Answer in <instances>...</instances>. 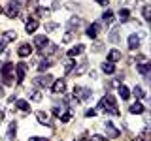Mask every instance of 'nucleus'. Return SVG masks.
<instances>
[{"label": "nucleus", "mask_w": 151, "mask_h": 141, "mask_svg": "<svg viewBox=\"0 0 151 141\" xmlns=\"http://www.w3.org/2000/svg\"><path fill=\"white\" fill-rule=\"evenodd\" d=\"M32 83H34L36 87L49 88V87H51V83H53V75H51V73H45V75H36V77L32 79Z\"/></svg>", "instance_id": "f257e3e1"}, {"label": "nucleus", "mask_w": 151, "mask_h": 141, "mask_svg": "<svg viewBox=\"0 0 151 141\" xmlns=\"http://www.w3.org/2000/svg\"><path fill=\"white\" fill-rule=\"evenodd\" d=\"M13 70H15V64L13 62H6L0 68V75H2V79H4L6 85H12V72Z\"/></svg>", "instance_id": "f03ea898"}, {"label": "nucleus", "mask_w": 151, "mask_h": 141, "mask_svg": "<svg viewBox=\"0 0 151 141\" xmlns=\"http://www.w3.org/2000/svg\"><path fill=\"white\" fill-rule=\"evenodd\" d=\"M51 92L53 94H64L66 92V83L64 79H53V83H51Z\"/></svg>", "instance_id": "7ed1b4c3"}, {"label": "nucleus", "mask_w": 151, "mask_h": 141, "mask_svg": "<svg viewBox=\"0 0 151 141\" xmlns=\"http://www.w3.org/2000/svg\"><path fill=\"white\" fill-rule=\"evenodd\" d=\"M104 107H115L117 109V100L111 96V94H106V96L98 102V109H104Z\"/></svg>", "instance_id": "20e7f679"}, {"label": "nucleus", "mask_w": 151, "mask_h": 141, "mask_svg": "<svg viewBox=\"0 0 151 141\" xmlns=\"http://www.w3.org/2000/svg\"><path fill=\"white\" fill-rule=\"evenodd\" d=\"M104 128H106V135H108V137H111V139H115V137H119V135H121V130L115 128L110 120L104 122Z\"/></svg>", "instance_id": "39448f33"}, {"label": "nucleus", "mask_w": 151, "mask_h": 141, "mask_svg": "<svg viewBox=\"0 0 151 141\" xmlns=\"http://www.w3.org/2000/svg\"><path fill=\"white\" fill-rule=\"evenodd\" d=\"M81 25H83L81 17H79V15H72V17L68 19V23H66V28H68V30H72V32H76Z\"/></svg>", "instance_id": "423d86ee"}, {"label": "nucleus", "mask_w": 151, "mask_h": 141, "mask_svg": "<svg viewBox=\"0 0 151 141\" xmlns=\"http://www.w3.org/2000/svg\"><path fill=\"white\" fill-rule=\"evenodd\" d=\"M27 70H28V66H27L25 62H19V64L15 66V73H17V85H21L23 81H25Z\"/></svg>", "instance_id": "0eeeda50"}, {"label": "nucleus", "mask_w": 151, "mask_h": 141, "mask_svg": "<svg viewBox=\"0 0 151 141\" xmlns=\"http://www.w3.org/2000/svg\"><path fill=\"white\" fill-rule=\"evenodd\" d=\"M17 55L21 56V58H27V56L32 55V45L30 43H21L17 47Z\"/></svg>", "instance_id": "6e6552de"}, {"label": "nucleus", "mask_w": 151, "mask_h": 141, "mask_svg": "<svg viewBox=\"0 0 151 141\" xmlns=\"http://www.w3.org/2000/svg\"><path fill=\"white\" fill-rule=\"evenodd\" d=\"M57 51H59V45H57V43H51V41H49L47 45H44V47L40 49V53L44 55V56H51V55H55Z\"/></svg>", "instance_id": "1a4fd4ad"}, {"label": "nucleus", "mask_w": 151, "mask_h": 141, "mask_svg": "<svg viewBox=\"0 0 151 141\" xmlns=\"http://www.w3.org/2000/svg\"><path fill=\"white\" fill-rule=\"evenodd\" d=\"M98 30H100V23H93V25L87 26V30H85V36L91 38V40H94V38L98 36Z\"/></svg>", "instance_id": "9d476101"}, {"label": "nucleus", "mask_w": 151, "mask_h": 141, "mask_svg": "<svg viewBox=\"0 0 151 141\" xmlns=\"http://www.w3.org/2000/svg\"><path fill=\"white\" fill-rule=\"evenodd\" d=\"M123 58V55H121V51L119 49H110L108 51V56H106V60H110V62H119V60Z\"/></svg>", "instance_id": "9b49d317"}, {"label": "nucleus", "mask_w": 151, "mask_h": 141, "mask_svg": "<svg viewBox=\"0 0 151 141\" xmlns=\"http://www.w3.org/2000/svg\"><path fill=\"white\" fill-rule=\"evenodd\" d=\"M87 68H89V62H87V60H81V64H79V66H74V70L70 73H72L74 77H78V75H83Z\"/></svg>", "instance_id": "f8f14e48"}, {"label": "nucleus", "mask_w": 151, "mask_h": 141, "mask_svg": "<svg viewBox=\"0 0 151 141\" xmlns=\"http://www.w3.org/2000/svg\"><path fill=\"white\" fill-rule=\"evenodd\" d=\"M127 43H129V49L130 51H136L140 47V36L138 34H130L129 40H127Z\"/></svg>", "instance_id": "ddd939ff"}, {"label": "nucleus", "mask_w": 151, "mask_h": 141, "mask_svg": "<svg viewBox=\"0 0 151 141\" xmlns=\"http://www.w3.org/2000/svg\"><path fill=\"white\" fill-rule=\"evenodd\" d=\"M108 40L111 41V43H119L121 40V26H115L110 30V36H108Z\"/></svg>", "instance_id": "4468645a"}, {"label": "nucleus", "mask_w": 151, "mask_h": 141, "mask_svg": "<svg viewBox=\"0 0 151 141\" xmlns=\"http://www.w3.org/2000/svg\"><path fill=\"white\" fill-rule=\"evenodd\" d=\"M36 30H38V21H36V19H27L25 32H27V34H34Z\"/></svg>", "instance_id": "2eb2a0df"}, {"label": "nucleus", "mask_w": 151, "mask_h": 141, "mask_svg": "<svg viewBox=\"0 0 151 141\" xmlns=\"http://www.w3.org/2000/svg\"><path fill=\"white\" fill-rule=\"evenodd\" d=\"M47 43H49V40H47L45 34H38V36H34V41H32V45H36L38 49H42V47L47 45Z\"/></svg>", "instance_id": "dca6fc26"}, {"label": "nucleus", "mask_w": 151, "mask_h": 141, "mask_svg": "<svg viewBox=\"0 0 151 141\" xmlns=\"http://www.w3.org/2000/svg\"><path fill=\"white\" fill-rule=\"evenodd\" d=\"M81 53H85V45H83V43H78L76 47H72V49L68 51V58H74V56H79Z\"/></svg>", "instance_id": "f3484780"}, {"label": "nucleus", "mask_w": 151, "mask_h": 141, "mask_svg": "<svg viewBox=\"0 0 151 141\" xmlns=\"http://www.w3.org/2000/svg\"><path fill=\"white\" fill-rule=\"evenodd\" d=\"M136 70H138V72L144 75L145 79H149V72H151V64H149V62H145V64H142V62L136 64Z\"/></svg>", "instance_id": "a211bd4d"}, {"label": "nucleus", "mask_w": 151, "mask_h": 141, "mask_svg": "<svg viewBox=\"0 0 151 141\" xmlns=\"http://www.w3.org/2000/svg\"><path fill=\"white\" fill-rule=\"evenodd\" d=\"M100 68H102V72L106 73V75H113V73H115V64H113V62H110V60L102 62V66H100Z\"/></svg>", "instance_id": "6ab92c4d"}, {"label": "nucleus", "mask_w": 151, "mask_h": 141, "mask_svg": "<svg viewBox=\"0 0 151 141\" xmlns=\"http://www.w3.org/2000/svg\"><path fill=\"white\" fill-rule=\"evenodd\" d=\"M129 111L132 113V115H140V113L145 111V107H144V103H142V102H134V103L129 107Z\"/></svg>", "instance_id": "aec40b11"}, {"label": "nucleus", "mask_w": 151, "mask_h": 141, "mask_svg": "<svg viewBox=\"0 0 151 141\" xmlns=\"http://www.w3.org/2000/svg\"><path fill=\"white\" fill-rule=\"evenodd\" d=\"M15 134H17V120H12V122H9V126H8L6 137L8 139H15Z\"/></svg>", "instance_id": "412c9836"}, {"label": "nucleus", "mask_w": 151, "mask_h": 141, "mask_svg": "<svg viewBox=\"0 0 151 141\" xmlns=\"http://www.w3.org/2000/svg\"><path fill=\"white\" fill-rule=\"evenodd\" d=\"M27 96H28V100H32V102H40L42 100V92L38 90V88H30V90H27Z\"/></svg>", "instance_id": "4be33fe9"}, {"label": "nucleus", "mask_w": 151, "mask_h": 141, "mask_svg": "<svg viewBox=\"0 0 151 141\" xmlns=\"http://www.w3.org/2000/svg\"><path fill=\"white\" fill-rule=\"evenodd\" d=\"M19 9L21 8H17V6H13V4H8V8H6V15L9 19H15L19 15Z\"/></svg>", "instance_id": "5701e85b"}, {"label": "nucleus", "mask_w": 151, "mask_h": 141, "mask_svg": "<svg viewBox=\"0 0 151 141\" xmlns=\"http://www.w3.org/2000/svg\"><path fill=\"white\" fill-rule=\"evenodd\" d=\"M117 92H119V96H121V100H129L130 98V90L125 87V85H117Z\"/></svg>", "instance_id": "b1692460"}, {"label": "nucleus", "mask_w": 151, "mask_h": 141, "mask_svg": "<svg viewBox=\"0 0 151 141\" xmlns=\"http://www.w3.org/2000/svg\"><path fill=\"white\" fill-rule=\"evenodd\" d=\"M36 117H38V122H40V124L51 126V122H49V115H47L45 111H38V113H36Z\"/></svg>", "instance_id": "393cba45"}, {"label": "nucleus", "mask_w": 151, "mask_h": 141, "mask_svg": "<svg viewBox=\"0 0 151 141\" xmlns=\"http://www.w3.org/2000/svg\"><path fill=\"white\" fill-rule=\"evenodd\" d=\"M15 40H17V32L15 30H6L2 34V41H6V43L8 41H15Z\"/></svg>", "instance_id": "a878e982"}, {"label": "nucleus", "mask_w": 151, "mask_h": 141, "mask_svg": "<svg viewBox=\"0 0 151 141\" xmlns=\"http://www.w3.org/2000/svg\"><path fill=\"white\" fill-rule=\"evenodd\" d=\"M15 107L21 109V111H25V113L30 111V103H28L27 100H15Z\"/></svg>", "instance_id": "bb28decb"}, {"label": "nucleus", "mask_w": 151, "mask_h": 141, "mask_svg": "<svg viewBox=\"0 0 151 141\" xmlns=\"http://www.w3.org/2000/svg\"><path fill=\"white\" fill-rule=\"evenodd\" d=\"M51 64H53V62H51V60H47V56H44V58L40 60V64H38V70L44 73L45 70H49V68H51Z\"/></svg>", "instance_id": "cd10ccee"}, {"label": "nucleus", "mask_w": 151, "mask_h": 141, "mask_svg": "<svg viewBox=\"0 0 151 141\" xmlns=\"http://www.w3.org/2000/svg\"><path fill=\"white\" fill-rule=\"evenodd\" d=\"M132 94H134L136 98H140V100H144V98H147V94H145V90L140 87V85H136L134 88H132Z\"/></svg>", "instance_id": "c85d7f7f"}, {"label": "nucleus", "mask_w": 151, "mask_h": 141, "mask_svg": "<svg viewBox=\"0 0 151 141\" xmlns=\"http://www.w3.org/2000/svg\"><path fill=\"white\" fill-rule=\"evenodd\" d=\"M119 19H121V23H127L130 19V9L129 8H121L119 9Z\"/></svg>", "instance_id": "c756f323"}, {"label": "nucleus", "mask_w": 151, "mask_h": 141, "mask_svg": "<svg viewBox=\"0 0 151 141\" xmlns=\"http://www.w3.org/2000/svg\"><path fill=\"white\" fill-rule=\"evenodd\" d=\"M113 17H115V15H113V11H111V9H104V13H102V21L106 23V25L113 21Z\"/></svg>", "instance_id": "7c9ffc66"}, {"label": "nucleus", "mask_w": 151, "mask_h": 141, "mask_svg": "<svg viewBox=\"0 0 151 141\" xmlns=\"http://www.w3.org/2000/svg\"><path fill=\"white\" fill-rule=\"evenodd\" d=\"M142 15H144L145 21H151V6L149 4H145V6L142 8Z\"/></svg>", "instance_id": "2f4dec72"}, {"label": "nucleus", "mask_w": 151, "mask_h": 141, "mask_svg": "<svg viewBox=\"0 0 151 141\" xmlns=\"http://www.w3.org/2000/svg\"><path fill=\"white\" fill-rule=\"evenodd\" d=\"M36 13H38L40 17H45V15H49V13H51V9H49V8H44V6H38V8H36Z\"/></svg>", "instance_id": "473e14b6"}, {"label": "nucleus", "mask_w": 151, "mask_h": 141, "mask_svg": "<svg viewBox=\"0 0 151 141\" xmlns=\"http://www.w3.org/2000/svg\"><path fill=\"white\" fill-rule=\"evenodd\" d=\"M59 28H60L59 23H45V32H55Z\"/></svg>", "instance_id": "72a5a7b5"}, {"label": "nucleus", "mask_w": 151, "mask_h": 141, "mask_svg": "<svg viewBox=\"0 0 151 141\" xmlns=\"http://www.w3.org/2000/svg\"><path fill=\"white\" fill-rule=\"evenodd\" d=\"M74 66H76V60H72V58H70L68 62H64V73L68 75V73H70V72L74 70Z\"/></svg>", "instance_id": "f704fd0d"}, {"label": "nucleus", "mask_w": 151, "mask_h": 141, "mask_svg": "<svg viewBox=\"0 0 151 141\" xmlns=\"http://www.w3.org/2000/svg\"><path fill=\"white\" fill-rule=\"evenodd\" d=\"M70 120H72V113H70V111L60 113V122H63V124H68Z\"/></svg>", "instance_id": "c9c22d12"}, {"label": "nucleus", "mask_w": 151, "mask_h": 141, "mask_svg": "<svg viewBox=\"0 0 151 141\" xmlns=\"http://www.w3.org/2000/svg\"><path fill=\"white\" fill-rule=\"evenodd\" d=\"M72 40H74V32L72 30H66L64 36H63V43H70Z\"/></svg>", "instance_id": "e433bc0d"}, {"label": "nucleus", "mask_w": 151, "mask_h": 141, "mask_svg": "<svg viewBox=\"0 0 151 141\" xmlns=\"http://www.w3.org/2000/svg\"><path fill=\"white\" fill-rule=\"evenodd\" d=\"M91 141H108V137H106V135H100V134H93Z\"/></svg>", "instance_id": "4c0bfd02"}, {"label": "nucleus", "mask_w": 151, "mask_h": 141, "mask_svg": "<svg viewBox=\"0 0 151 141\" xmlns=\"http://www.w3.org/2000/svg\"><path fill=\"white\" fill-rule=\"evenodd\" d=\"M60 113H63V107L55 105V107H53V115H57V117H60Z\"/></svg>", "instance_id": "58836bf2"}, {"label": "nucleus", "mask_w": 151, "mask_h": 141, "mask_svg": "<svg viewBox=\"0 0 151 141\" xmlns=\"http://www.w3.org/2000/svg\"><path fill=\"white\" fill-rule=\"evenodd\" d=\"M93 51H94V53H98V51H102V43H100V41H96V43H94Z\"/></svg>", "instance_id": "ea45409f"}, {"label": "nucleus", "mask_w": 151, "mask_h": 141, "mask_svg": "<svg viewBox=\"0 0 151 141\" xmlns=\"http://www.w3.org/2000/svg\"><path fill=\"white\" fill-rule=\"evenodd\" d=\"M96 115V109H87L85 111V117H94Z\"/></svg>", "instance_id": "a19ab883"}, {"label": "nucleus", "mask_w": 151, "mask_h": 141, "mask_svg": "<svg viewBox=\"0 0 151 141\" xmlns=\"http://www.w3.org/2000/svg\"><path fill=\"white\" fill-rule=\"evenodd\" d=\"M28 141H47L45 137H36V135H30V137H28Z\"/></svg>", "instance_id": "79ce46f5"}, {"label": "nucleus", "mask_w": 151, "mask_h": 141, "mask_svg": "<svg viewBox=\"0 0 151 141\" xmlns=\"http://www.w3.org/2000/svg\"><path fill=\"white\" fill-rule=\"evenodd\" d=\"M96 4H100V6L106 8V6H108V0H96Z\"/></svg>", "instance_id": "37998d69"}, {"label": "nucleus", "mask_w": 151, "mask_h": 141, "mask_svg": "<svg viewBox=\"0 0 151 141\" xmlns=\"http://www.w3.org/2000/svg\"><path fill=\"white\" fill-rule=\"evenodd\" d=\"M0 98H4V87L0 85Z\"/></svg>", "instance_id": "c03bdc74"}, {"label": "nucleus", "mask_w": 151, "mask_h": 141, "mask_svg": "<svg viewBox=\"0 0 151 141\" xmlns=\"http://www.w3.org/2000/svg\"><path fill=\"white\" fill-rule=\"evenodd\" d=\"M4 120V111H0V122Z\"/></svg>", "instance_id": "a18cd8bd"}, {"label": "nucleus", "mask_w": 151, "mask_h": 141, "mask_svg": "<svg viewBox=\"0 0 151 141\" xmlns=\"http://www.w3.org/2000/svg\"><path fill=\"white\" fill-rule=\"evenodd\" d=\"M2 11H4V8H2V6H0V13H2Z\"/></svg>", "instance_id": "49530a36"}]
</instances>
